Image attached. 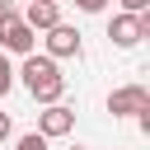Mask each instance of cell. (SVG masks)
Wrapping results in <instances>:
<instances>
[{
	"instance_id": "12",
	"label": "cell",
	"mask_w": 150,
	"mask_h": 150,
	"mask_svg": "<svg viewBox=\"0 0 150 150\" xmlns=\"http://www.w3.org/2000/svg\"><path fill=\"white\" fill-rule=\"evenodd\" d=\"M5 136H9V117L0 112V141H5Z\"/></svg>"
},
{
	"instance_id": "4",
	"label": "cell",
	"mask_w": 150,
	"mask_h": 150,
	"mask_svg": "<svg viewBox=\"0 0 150 150\" xmlns=\"http://www.w3.org/2000/svg\"><path fill=\"white\" fill-rule=\"evenodd\" d=\"M108 38L117 47H136L141 38H150V14H117L108 23Z\"/></svg>"
},
{
	"instance_id": "9",
	"label": "cell",
	"mask_w": 150,
	"mask_h": 150,
	"mask_svg": "<svg viewBox=\"0 0 150 150\" xmlns=\"http://www.w3.org/2000/svg\"><path fill=\"white\" fill-rule=\"evenodd\" d=\"M14 150H47V136L28 131V136H19V141H14Z\"/></svg>"
},
{
	"instance_id": "2",
	"label": "cell",
	"mask_w": 150,
	"mask_h": 150,
	"mask_svg": "<svg viewBox=\"0 0 150 150\" xmlns=\"http://www.w3.org/2000/svg\"><path fill=\"white\" fill-rule=\"evenodd\" d=\"M38 42V33L14 14V9H0V52H14V56H28Z\"/></svg>"
},
{
	"instance_id": "10",
	"label": "cell",
	"mask_w": 150,
	"mask_h": 150,
	"mask_svg": "<svg viewBox=\"0 0 150 150\" xmlns=\"http://www.w3.org/2000/svg\"><path fill=\"white\" fill-rule=\"evenodd\" d=\"M75 9H84V14H103L108 0H75Z\"/></svg>"
},
{
	"instance_id": "1",
	"label": "cell",
	"mask_w": 150,
	"mask_h": 150,
	"mask_svg": "<svg viewBox=\"0 0 150 150\" xmlns=\"http://www.w3.org/2000/svg\"><path fill=\"white\" fill-rule=\"evenodd\" d=\"M19 75H23L28 94H33L42 108H47V103H61V94H66V75H61V66H56L52 56L28 52V56H23V66H19Z\"/></svg>"
},
{
	"instance_id": "5",
	"label": "cell",
	"mask_w": 150,
	"mask_h": 150,
	"mask_svg": "<svg viewBox=\"0 0 150 150\" xmlns=\"http://www.w3.org/2000/svg\"><path fill=\"white\" fill-rule=\"evenodd\" d=\"M70 131H75V112H70L66 103H47V108L38 112V136L56 141V136H70Z\"/></svg>"
},
{
	"instance_id": "3",
	"label": "cell",
	"mask_w": 150,
	"mask_h": 150,
	"mask_svg": "<svg viewBox=\"0 0 150 150\" xmlns=\"http://www.w3.org/2000/svg\"><path fill=\"white\" fill-rule=\"evenodd\" d=\"M145 108H150V89H145V84H122V89L108 94V112H112V117H136V112H145Z\"/></svg>"
},
{
	"instance_id": "8",
	"label": "cell",
	"mask_w": 150,
	"mask_h": 150,
	"mask_svg": "<svg viewBox=\"0 0 150 150\" xmlns=\"http://www.w3.org/2000/svg\"><path fill=\"white\" fill-rule=\"evenodd\" d=\"M9 89H14V66H9V56L0 52V98H5Z\"/></svg>"
},
{
	"instance_id": "7",
	"label": "cell",
	"mask_w": 150,
	"mask_h": 150,
	"mask_svg": "<svg viewBox=\"0 0 150 150\" xmlns=\"http://www.w3.org/2000/svg\"><path fill=\"white\" fill-rule=\"evenodd\" d=\"M19 19H23L33 33H38V28L47 33V28H56V23H61V9H56V0H28V9H23Z\"/></svg>"
},
{
	"instance_id": "13",
	"label": "cell",
	"mask_w": 150,
	"mask_h": 150,
	"mask_svg": "<svg viewBox=\"0 0 150 150\" xmlns=\"http://www.w3.org/2000/svg\"><path fill=\"white\" fill-rule=\"evenodd\" d=\"M70 150H84V145H70Z\"/></svg>"
},
{
	"instance_id": "6",
	"label": "cell",
	"mask_w": 150,
	"mask_h": 150,
	"mask_svg": "<svg viewBox=\"0 0 150 150\" xmlns=\"http://www.w3.org/2000/svg\"><path fill=\"white\" fill-rule=\"evenodd\" d=\"M47 56H52V61H70V56H80V33H75L70 23L47 28Z\"/></svg>"
},
{
	"instance_id": "11",
	"label": "cell",
	"mask_w": 150,
	"mask_h": 150,
	"mask_svg": "<svg viewBox=\"0 0 150 150\" xmlns=\"http://www.w3.org/2000/svg\"><path fill=\"white\" fill-rule=\"evenodd\" d=\"M150 0H122V14H145Z\"/></svg>"
}]
</instances>
